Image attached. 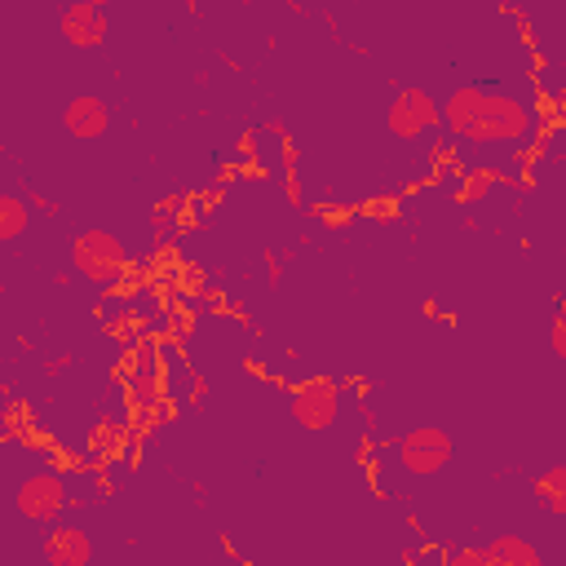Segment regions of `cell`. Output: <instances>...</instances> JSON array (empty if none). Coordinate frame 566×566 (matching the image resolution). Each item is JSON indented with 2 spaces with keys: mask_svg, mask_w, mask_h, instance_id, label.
<instances>
[{
  "mask_svg": "<svg viewBox=\"0 0 566 566\" xmlns=\"http://www.w3.org/2000/svg\"><path fill=\"white\" fill-rule=\"evenodd\" d=\"M292 420L301 424V429H332L336 424V411H340V389L332 385V380H305V385H296V394H292Z\"/></svg>",
  "mask_w": 566,
  "mask_h": 566,
  "instance_id": "cell-5",
  "label": "cell"
},
{
  "mask_svg": "<svg viewBox=\"0 0 566 566\" xmlns=\"http://www.w3.org/2000/svg\"><path fill=\"white\" fill-rule=\"evenodd\" d=\"M535 495H539V504H544L553 517H562V513H566V464H548V469L535 478Z\"/></svg>",
  "mask_w": 566,
  "mask_h": 566,
  "instance_id": "cell-11",
  "label": "cell"
},
{
  "mask_svg": "<svg viewBox=\"0 0 566 566\" xmlns=\"http://www.w3.org/2000/svg\"><path fill=\"white\" fill-rule=\"evenodd\" d=\"M27 226H31V208H27L18 195H0V243L22 239Z\"/></svg>",
  "mask_w": 566,
  "mask_h": 566,
  "instance_id": "cell-12",
  "label": "cell"
},
{
  "mask_svg": "<svg viewBox=\"0 0 566 566\" xmlns=\"http://www.w3.org/2000/svg\"><path fill=\"white\" fill-rule=\"evenodd\" d=\"M482 553H486L491 566H544L539 548L531 539H522V535H495Z\"/></svg>",
  "mask_w": 566,
  "mask_h": 566,
  "instance_id": "cell-10",
  "label": "cell"
},
{
  "mask_svg": "<svg viewBox=\"0 0 566 566\" xmlns=\"http://www.w3.org/2000/svg\"><path fill=\"white\" fill-rule=\"evenodd\" d=\"M57 27L75 49H97L106 40V9L93 0H75L57 13Z\"/></svg>",
  "mask_w": 566,
  "mask_h": 566,
  "instance_id": "cell-7",
  "label": "cell"
},
{
  "mask_svg": "<svg viewBox=\"0 0 566 566\" xmlns=\"http://www.w3.org/2000/svg\"><path fill=\"white\" fill-rule=\"evenodd\" d=\"M71 265L88 283H115L124 274V265H128V252H124V243L111 230H97L93 226V230H80L71 239Z\"/></svg>",
  "mask_w": 566,
  "mask_h": 566,
  "instance_id": "cell-2",
  "label": "cell"
},
{
  "mask_svg": "<svg viewBox=\"0 0 566 566\" xmlns=\"http://www.w3.org/2000/svg\"><path fill=\"white\" fill-rule=\"evenodd\" d=\"M13 500H18V513H22L27 522L49 526V522H57L62 509H66V482H62L57 473H31V478H22V486H18Z\"/></svg>",
  "mask_w": 566,
  "mask_h": 566,
  "instance_id": "cell-4",
  "label": "cell"
},
{
  "mask_svg": "<svg viewBox=\"0 0 566 566\" xmlns=\"http://www.w3.org/2000/svg\"><path fill=\"white\" fill-rule=\"evenodd\" d=\"M442 566H491V562H486V553H482V548L464 544V548H451V553L442 557Z\"/></svg>",
  "mask_w": 566,
  "mask_h": 566,
  "instance_id": "cell-14",
  "label": "cell"
},
{
  "mask_svg": "<svg viewBox=\"0 0 566 566\" xmlns=\"http://www.w3.org/2000/svg\"><path fill=\"white\" fill-rule=\"evenodd\" d=\"M44 562L49 566H88L93 562V539L84 526H71V522H57L44 539Z\"/></svg>",
  "mask_w": 566,
  "mask_h": 566,
  "instance_id": "cell-9",
  "label": "cell"
},
{
  "mask_svg": "<svg viewBox=\"0 0 566 566\" xmlns=\"http://www.w3.org/2000/svg\"><path fill=\"white\" fill-rule=\"evenodd\" d=\"M495 177H500V172H491V168H478V172L469 177V186L460 190V199H464V203H473V199H482V195H486V190L495 186Z\"/></svg>",
  "mask_w": 566,
  "mask_h": 566,
  "instance_id": "cell-13",
  "label": "cell"
},
{
  "mask_svg": "<svg viewBox=\"0 0 566 566\" xmlns=\"http://www.w3.org/2000/svg\"><path fill=\"white\" fill-rule=\"evenodd\" d=\"M553 358H566V318H553Z\"/></svg>",
  "mask_w": 566,
  "mask_h": 566,
  "instance_id": "cell-15",
  "label": "cell"
},
{
  "mask_svg": "<svg viewBox=\"0 0 566 566\" xmlns=\"http://www.w3.org/2000/svg\"><path fill=\"white\" fill-rule=\"evenodd\" d=\"M106 124H111V106H106L102 97H93V93H80V97H71V102L62 106V128H66L75 142L102 137Z\"/></svg>",
  "mask_w": 566,
  "mask_h": 566,
  "instance_id": "cell-8",
  "label": "cell"
},
{
  "mask_svg": "<svg viewBox=\"0 0 566 566\" xmlns=\"http://www.w3.org/2000/svg\"><path fill=\"white\" fill-rule=\"evenodd\" d=\"M433 124H442V115H438V102L424 88H398L394 93V102H389V133L394 137L411 142Z\"/></svg>",
  "mask_w": 566,
  "mask_h": 566,
  "instance_id": "cell-6",
  "label": "cell"
},
{
  "mask_svg": "<svg viewBox=\"0 0 566 566\" xmlns=\"http://www.w3.org/2000/svg\"><path fill=\"white\" fill-rule=\"evenodd\" d=\"M442 124L460 137V142H478V146H491V142H522L531 133V111L509 97V93H491V88H478V84H464V88H451L447 102L438 106Z\"/></svg>",
  "mask_w": 566,
  "mask_h": 566,
  "instance_id": "cell-1",
  "label": "cell"
},
{
  "mask_svg": "<svg viewBox=\"0 0 566 566\" xmlns=\"http://www.w3.org/2000/svg\"><path fill=\"white\" fill-rule=\"evenodd\" d=\"M398 460H402L407 473L433 478V473H442L447 460H451V433L438 429V424H420V429H411V433L398 438Z\"/></svg>",
  "mask_w": 566,
  "mask_h": 566,
  "instance_id": "cell-3",
  "label": "cell"
}]
</instances>
